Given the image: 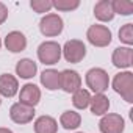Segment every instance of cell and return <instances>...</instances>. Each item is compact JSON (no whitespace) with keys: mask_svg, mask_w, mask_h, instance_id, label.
<instances>
[{"mask_svg":"<svg viewBox=\"0 0 133 133\" xmlns=\"http://www.w3.org/2000/svg\"><path fill=\"white\" fill-rule=\"evenodd\" d=\"M113 89L124 97L125 102L131 103L133 102V74L125 71L116 74L113 78Z\"/></svg>","mask_w":133,"mask_h":133,"instance_id":"6da1fadb","label":"cell"},{"mask_svg":"<svg viewBox=\"0 0 133 133\" xmlns=\"http://www.w3.org/2000/svg\"><path fill=\"white\" fill-rule=\"evenodd\" d=\"M86 83L88 86L91 88V91H94L96 94H103L107 89H108V85H110V78H108V74L100 69V68H92L88 71L86 74Z\"/></svg>","mask_w":133,"mask_h":133,"instance_id":"7a4b0ae2","label":"cell"},{"mask_svg":"<svg viewBox=\"0 0 133 133\" xmlns=\"http://www.w3.org/2000/svg\"><path fill=\"white\" fill-rule=\"evenodd\" d=\"M38 58L44 64H56L61 58V47L58 42L45 41L38 47Z\"/></svg>","mask_w":133,"mask_h":133,"instance_id":"3957f363","label":"cell"},{"mask_svg":"<svg viewBox=\"0 0 133 133\" xmlns=\"http://www.w3.org/2000/svg\"><path fill=\"white\" fill-rule=\"evenodd\" d=\"M63 55L66 58V61H69V63H80L85 55H86V45L78 41V39H71L64 44L63 47Z\"/></svg>","mask_w":133,"mask_h":133,"instance_id":"277c9868","label":"cell"},{"mask_svg":"<svg viewBox=\"0 0 133 133\" xmlns=\"http://www.w3.org/2000/svg\"><path fill=\"white\" fill-rule=\"evenodd\" d=\"M86 38L96 47H107L111 42V31L105 25H91L88 28Z\"/></svg>","mask_w":133,"mask_h":133,"instance_id":"5b68a950","label":"cell"},{"mask_svg":"<svg viewBox=\"0 0 133 133\" xmlns=\"http://www.w3.org/2000/svg\"><path fill=\"white\" fill-rule=\"evenodd\" d=\"M39 30L44 36H58L63 31V19L58 14H45L39 22Z\"/></svg>","mask_w":133,"mask_h":133,"instance_id":"8992f818","label":"cell"},{"mask_svg":"<svg viewBox=\"0 0 133 133\" xmlns=\"http://www.w3.org/2000/svg\"><path fill=\"white\" fill-rule=\"evenodd\" d=\"M99 128L102 133H122L125 128V121L121 114H105L99 122Z\"/></svg>","mask_w":133,"mask_h":133,"instance_id":"52a82bcc","label":"cell"},{"mask_svg":"<svg viewBox=\"0 0 133 133\" xmlns=\"http://www.w3.org/2000/svg\"><path fill=\"white\" fill-rule=\"evenodd\" d=\"M82 86V77L78 75V72L66 69L63 72H59V88L64 92H75L78 91Z\"/></svg>","mask_w":133,"mask_h":133,"instance_id":"ba28073f","label":"cell"},{"mask_svg":"<svg viewBox=\"0 0 133 133\" xmlns=\"http://www.w3.org/2000/svg\"><path fill=\"white\" fill-rule=\"evenodd\" d=\"M10 116L16 124H28L35 117V108L30 105H25L22 102H17L11 107Z\"/></svg>","mask_w":133,"mask_h":133,"instance_id":"9c48e42d","label":"cell"},{"mask_svg":"<svg viewBox=\"0 0 133 133\" xmlns=\"http://www.w3.org/2000/svg\"><path fill=\"white\" fill-rule=\"evenodd\" d=\"M111 59H113V64L116 68L127 69L133 64V50L130 47H117L113 52Z\"/></svg>","mask_w":133,"mask_h":133,"instance_id":"30bf717a","label":"cell"},{"mask_svg":"<svg viewBox=\"0 0 133 133\" xmlns=\"http://www.w3.org/2000/svg\"><path fill=\"white\" fill-rule=\"evenodd\" d=\"M19 99H21L22 103L30 105V107L35 108V107L38 105L39 99H41V91H39V88H38L36 85H33V83H27L25 86H22L21 94H19Z\"/></svg>","mask_w":133,"mask_h":133,"instance_id":"8fae6325","label":"cell"},{"mask_svg":"<svg viewBox=\"0 0 133 133\" xmlns=\"http://www.w3.org/2000/svg\"><path fill=\"white\" fill-rule=\"evenodd\" d=\"M5 45L10 52L13 53H17V52H22L25 50L27 47V38L24 36V33L21 31H11L6 35L5 38Z\"/></svg>","mask_w":133,"mask_h":133,"instance_id":"7c38bea8","label":"cell"},{"mask_svg":"<svg viewBox=\"0 0 133 133\" xmlns=\"http://www.w3.org/2000/svg\"><path fill=\"white\" fill-rule=\"evenodd\" d=\"M19 91V83L17 78L13 77L11 74H2L0 75V94L5 97H13Z\"/></svg>","mask_w":133,"mask_h":133,"instance_id":"4fadbf2b","label":"cell"},{"mask_svg":"<svg viewBox=\"0 0 133 133\" xmlns=\"http://www.w3.org/2000/svg\"><path fill=\"white\" fill-rule=\"evenodd\" d=\"M91 113L96 116H105L108 108H110V100L105 94H94V97H91Z\"/></svg>","mask_w":133,"mask_h":133,"instance_id":"5bb4252c","label":"cell"},{"mask_svg":"<svg viewBox=\"0 0 133 133\" xmlns=\"http://www.w3.org/2000/svg\"><path fill=\"white\" fill-rule=\"evenodd\" d=\"M94 16L102 21V22H110L114 17V11L111 8V2L110 0H100L94 6Z\"/></svg>","mask_w":133,"mask_h":133,"instance_id":"9a60e30c","label":"cell"},{"mask_svg":"<svg viewBox=\"0 0 133 133\" xmlns=\"http://www.w3.org/2000/svg\"><path fill=\"white\" fill-rule=\"evenodd\" d=\"M36 71H38L36 63L28 58H24V59L17 61V64H16V72L21 78H31V77H35Z\"/></svg>","mask_w":133,"mask_h":133,"instance_id":"2e32d148","label":"cell"},{"mask_svg":"<svg viewBox=\"0 0 133 133\" xmlns=\"http://www.w3.org/2000/svg\"><path fill=\"white\" fill-rule=\"evenodd\" d=\"M35 131L36 133H56L58 124L52 116H41L35 122Z\"/></svg>","mask_w":133,"mask_h":133,"instance_id":"e0dca14e","label":"cell"},{"mask_svg":"<svg viewBox=\"0 0 133 133\" xmlns=\"http://www.w3.org/2000/svg\"><path fill=\"white\" fill-rule=\"evenodd\" d=\"M41 83L44 85V88H47L49 91H55L59 88V72L55 69H45L41 74Z\"/></svg>","mask_w":133,"mask_h":133,"instance_id":"ac0fdd59","label":"cell"},{"mask_svg":"<svg viewBox=\"0 0 133 133\" xmlns=\"http://www.w3.org/2000/svg\"><path fill=\"white\" fill-rule=\"evenodd\" d=\"M59 122H61V125L66 128V130H74V128H77L78 125H80V122H82V117H80V114L78 113H75V111H64L63 114H61V117H59Z\"/></svg>","mask_w":133,"mask_h":133,"instance_id":"d6986e66","label":"cell"},{"mask_svg":"<svg viewBox=\"0 0 133 133\" xmlns=\"http://www.w3.org/2000/svg\"><path fill=\"white\" fill-rule=\"evenodd\" d=\"M89 102H91V94H89V91L80 88L78 91L74 92L72 103H74L75 108H78V110H85V108L89 107Z\"/></svg>","mask_w":133,"mask_h":133,"instance_id":"ffe728a7","label":"cell"},{"mask_svg":"<svg viewBox=\"0 0 133 133\" xmlns=\"http://www.w3.org/2000/svg\"><path fill=\"white\" fill-rule=\"evenodd\" d=\"M111 8H113L114 14L117 13L122 16H130L133 13V2H130V0H113Z\"/></svg>","mask_w":133,"mask_h":133,"instance_id":"44dd1931","label":"cell"},{"mask_svg":"<svg viewBox=\"0 0 133 133\" xmlns=\"http://www.w3.org/2000/svg\"><path fill=\"white\" fill-rule=\"evenodd\" d=\"M52 6L58 11H72L80 6V2L78 0H55L52 2Z\"/></svg>","mask_w":133,"mask_h":133,"instance_id":"7402d4cb","label":"cell"},{"mask_svg":"<svg viewBox=\"0 0 133 133\" xmlns=\"http://www.w3.org/2000/svg\"><path fill=\"white\" fill-rule=\"evenodd\" d=\"M119 39L122 42H125L127 45L133 44V24H125L119 30Z\"/></svg>","mask_w":133,"mask_h":133,"instance_id":"603a6c76","label":"cell"},{"mask_svg":"<svg viewBox=\"0 0 133 133\" xmlns=\"http://www.w3.org/2000/svg\"><path fill=\"white\" fill-rule=\"evenodd\" d=\"M30 6H31L36 13H49L50 8H53L50 0H31V2H30Z\"/></svg>","mask_w":133,"mask_h":133,"instance_id":"cb8c5ba5","label":"cell"},{"mask_svg":"<svg viewBox=\"0 0 133 133\" xmlns=\"http://www.w3.org/2000/svg\"><path fill=\"white\" fill-rule=\"evenodd\" d=\"M8 17V8L3 5V3H0V25H2Z\"/></svg>","mask_w":133,"mask_h":133,"instance_id":"d4e9b609","label":"cell"},{"mask_svg":"<svg viewBox=\"0 0 133 133\" xmlns=\"http://www.w3.org/2000/svg\"><path fill=\"white\" fill-rule=\"evenodd\" d=\"M0 133H13V131H11L10 128H3V127H2V128H0Z\"/></svg>","mask_w":133,"mask_h":133,"instance_id":"484cf974","label":"cell"},{"mask_svg":"<svg viewBox=\"0 0 133 133\" xmlns=\"http://www.w3.org/2000/svg\"><path fill=\"white\" fill-rule=\"evenodd\" d=\"M0 47H2V41H0Z\"/></svg>","mask_w":133,"mask_h":133,"instance_id":"4316f807","label":"cell"},{"mask_svg":"<svg viewBox=\"0 0 133 133\" xmlns=\"http://www.w3.org/2000/svg\"><path fill=\"white\" fill-rule=\"evenodd\" d=\"M80 133H82V131H80Z\"/></svg>","mask_w":133,"mask_h":133,"instance_id":"83f0119b","label":"cell"}]
</instances>
